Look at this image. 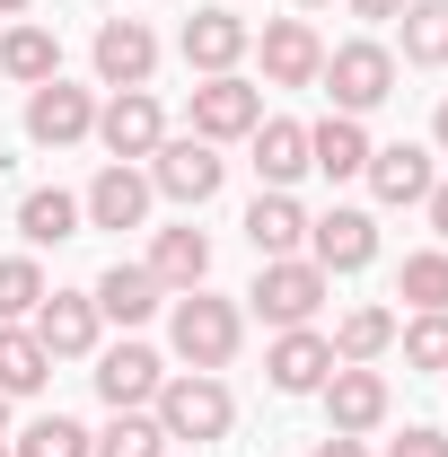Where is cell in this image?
<instances>
[{
    "mask_svg": "<svg viewBox=\"0 0 448 457\" xmlns=\"http://www.w3.org/2000/svg\"><path fill=\"white\" fill-rule=\"evenodd\" d=\"M168 343H176L185 370H212L220 378L228 361H237V343H246V317H237V299H220V290H176Z\"/></svg>",
    "mask_w": 448,
    "mask_h": 457,
    "instance_id": "obj_1",
    "label": "cell"
},
{
    "mask_svg": "<svg viewBox=\"0 0 448 457\" xmlns=\"http://www.w3.org/2000/svg\"><path fill=\"white\" fill-rule=\"evenodd\" d=\"M150 413H159L168 440L212 449V440H228V422H237V396H228V378H212V370H176L168 387L150 396Z\"/></svg>",
    "mask_w": 448,
    "mask_h": 457,
    "instance_id": "obj_2",
    "label": "cell"
},
{
    "mask_svg": "<svg viewBox=\"0 0 448 457\" xmlns=\"http://www.w3.org/2000/svg\"><path fill=\"white\" fill-rule=\"evenodd\" d=\"M326 290H335V282H326L308 255H264V264H255V282H246V308L281 335V326H317Z\"/></svg>",
    "mask_w": 448,
    "mask_h": 457,
    "instance_id": "obj_3",
    "label": "cell"
},
{
    "mask_svg": "<svg viewBox=\"0 0 448 457\" xmlns=\"http://www.w3.org/2000/svg\"><path fill=\"white\" fill-rule=\"evenodd\" d=\"M317 88L335 97V114H369V106H387V97H395V54L378 45V36H352V45L326 54Z\"/></svg>",
    "mask_w": 448,
    "mask_h": 457,
    "instance_id": "obj_4",
    "label": "cell"
},
{
    "mask_svg": "<svg viewBox=\"0 0 448 457\" xmlns=\"http://www.w3.org/2000/svg\"><path fill=\"white\" fill-rule=\"evenodd\" d=\"M141 168H150V194H168V203H185V212H203V203L228 185V159L212 150V141H194V132H185V141H159Z\"/></svg>",
    "mask_w": 448,
    "mask_h": 457,
    "instance_id": "obj_5",
    "label": "cell"
},
{
    "mask_svg": "<svg viewBox=\"0 0 448 457\" xmlns=\"http://www.w3.org/2000/svg\"><path fill=\"white\" fill-rule=\"evenodd\" d=\"M185 123H194V141H246L255 123H264V88L255 79H237V71H220V79H194V106H185Z\"/></svg>",
    "mask_w": 448,
    "mask_h": 457,
    "instance_id": "obj_6",
    "label": "cell"
},
{
    "mask_svg": "<svg viewBox=\"0 0 448 457\" xmlns=\"http://www.w3.org/2000/svg\"><path fill=\"white\" fill-rule=\"evenodd\" d=\"M317 396H326V431H343V440H369V431L387 422V404H395L387 370H361V361H335Z\"/></svg>",
    "mask_w": 448,
    "mask_h": 457,
    "instance_id": "obj_7",
    "label": "cell"
},
{
    "mask_svg": "<svg viewBox=\"0 0 448 457\" xmlns=\"http://www.w3.org/2000/svg\"><path fill=\"white\" fill-rule=\"evenodd\" d=\"M176 54H185L194 79H220V71H237V62L255 54V27H246L237 9H194L185 36H176Z\"/></svg>",
    "mask_w": 448,
    "mask_h": 457,
    "instance_id": "obj_8",
    "label": "cell"
},
{
    "mask_svg": "<svg viewBox=\"0 0 448 457\" xmlns=\"http://www.w3.org/2000/svg\"><path fill=\"white\" fill-rule=\"evenodd\" d=\"M97 141H106V159L141 168V159L168 141V114H159V97H150V88H114L106 106H97Z\"/></svg>",
    "mask_w": 448,
    "mask_h": 457,
    "instance_id": "obj_9",
    "label": "cell"
},
{
    "mask_svg": "<svg viewBox=\"0 0 448 457\" xmlns=\"http://www.w3.org/2000/svg\"><path fill=\"white\" fill-rule=\"evenodd\" d=\"M88 132H97V97H88V88H71V79L27 88V141H36V150H71V141H88Z\"/></svg>",
    "mask_w": 448,
    "mask_h": 457,
    "instance_id": "obj_10",
    "label": "cell"
},
{
    "mask_svg": "<svg viewBox=\"0 0 448 457\" xmlns=\"http://www.w3.org/2000/svg\"><path fill=\"white\" fill-rule=\"evenodd\" d=\"M369 255H378V220H369L361 203H335L326 220H308V264H317L326 282H335V273H361Z\"/></svg>",
    "mask_w": 448,
    "mask_h": 457,
    "instance_id": "obj_11",
    "label": "cell"
},
{
    "mask_svg": "<svg viewBox=\"0 0 448 457\" xmlns=\"http://www.w3.org/2000/svg\"><path fill=\"white\" fill-rule=\"evenodd\" d=\"M159 387H168V361H159L150 343L123 335V343H106V352H97V396H106L114 413H141Z\"/></svg>",
    "mask_w": 448,
    "mask_h": 457,
    "instance_id": "obj_12",
    "label": "cell"
},
{
    "mask_svg": "<svg viewBox=\"0 0 448 457\" xmlns=\"http://www.w3.org/2000/svg\"><path fill=\"white\" fill-rule=\"evenodd\" d=\"M27 326H36V343H45L54 361H88L106 317H97V299H88V290H45V308H36Z\"/></svg>",
    "mask_w": 448,
    "mask_h": 457,
    "instance_id": "obj_13",
    "label": "cell"
},
{
    "mask_svg": "<svg viewBox=\"0 0 448 457\" xmlns=\"http://www.w3.org/2000/svg\"><path fill=\"white\" fill-rule=\"evenodd\" d=\"M150 168H123V159H106L97 168V185L79 194V212H88V228H141L150 220Z\"/></svg>",
    "mask_w": 448,
    "mask_h": 457,
    "instance_id": "obj_14",
    "label": "cell"
},
{
    "mask_svg": "<svg viewBox=\"0 0 448 457\" xmlns=\"http://www.w3.org/2000/svg\"><path fill=\"white\" fill-rule=\"evenodd\" d=\"M326 370H335V343L317 335V326H281L273 352H264V378H273L281 396H317Z\"/></svg>",
    "mask_w": 448,
    "mask_h": 457,
    "instance_id": "obj_15",
    "label": "cell"
},
{
    "mask_svg": "<svg viewBox=\"0 0 448 457\" xmlns=\"http://www.w3.org/2000/svg\"><path fill=\"white\" fill-rule=\"evenodd\" d=\"M255 54H264V79L273 88H317V71H326V45H317L308 18H273L255 36Z\"/></svg>",
    "mask_w": 448,
    "mask_h": 457,
    "instance_id": "obj_16",
    "label": "cell"
},
{
    "mask_svg": "<svg viewBox=\"0 0 448 457\" xmlns=\"http://www.w3.org/2000/svg\"><path fill=\"white\" fill-rule=\"evenodd\" d=\"M369 194L387 203V212H404V203H422L431 185H440V159L422 150V141H387V150H369Z\"/></svg>",
    "mask_w": 448,
    "mask_h": 457,
    "instance_id": "obj_17",
    "label": "cell"
},
{
    "mask_svg": "<svg viewBox=\"0 0 448 457\" xmlns=\"http://www.w3.org/2000/svg\"><path fill=\"white\" fill-rule=\"evenodd\" d=\"M88 299H97V317H106V326H123V335H132V326H150V317L168 308V290H159V273H150V264H106Z\"/></svg>",
    "mask_w": 448,
    "mask_h": 457,
    "instance_id": "obj_18",
    "label": "cell"
},
{
    "mask_svg": "<svg viewBox=\"0 0 448 457\" xmlns=\"http://www.w3.org/2000/svg\"><path fill=\"white\" fill-rule=\"evenodd\" d=\"M150 71H159V36L141 18H106L97 27V79L106 88H150Z\"/></svg>",
    "mask_w": 448,
    "mask_h": 457,
    "instance_id": "obj_19",
    "label": "cell"
},
{
    "mask_svg": "<svg viewBox=\"0 0 448 457\" xmlns=\"http://www.w3.org/2000/svg\"><path fill=\"white\" fill-rule=\"evenodd\" d=\"M369 132H361V114H326V123H308V168L326 176V185H352V176L369 168Z\"/></svg>",
    "mask_w": 448,
    "mask_h": 457,
    "instance_id": "obj_20",
    "label": "cell"
},
{
    "mask_svg": "<svg viewBox=\"0 0 448 457\" xmlns=\"http://www.w3.org/2000/svg\"><path fill=\"white\" fill-rule=\"evenodd\" d=\"M246 141H255V176H264V194H290V185L308 176V123H290V114H264Z\"/></svg>",
    "mask_w": 448,
    "mask_h": 457,
    "instance_id": "obj_21",
    "label": "cell"
},
{
    "mask_svg": "<svg viewBox=\"0 0 448 457\" xmlns=\"http://www.w3.org/2000/svg\"><path fill=\"white\" fill-rule=\"evenodd\" d=\"M0 79H18V88L62 79V36L36 27V18H9V36H0Z\"/></svg>",
    "mask_w": 448,
    "mask_h": 457,
    "instance_id": "obj_22",
    "label": "cell"
},
{
    "mask_svg": "<svg viewBox=\"0 0 448 457\" xmlns=\"http://www.w3.org/2000/svg\"><path fill=\"white\" fill-rule=\"evenodd\" d=\"M150 273H159V290H203L212 282V237H203V228L185 220V228H159V237H150Z\"/></svg>",
    "mask_w": 448,
    "mask_h": 457,
    "instance_id": "obj_23",
    "label": "cell"
},
{
    "mask_svg": "<svg viewBox=\"0 0 448 457\" xmlns=\"http://www.w3.org/2000/svg\"><path fill=\"white\" fill-rule=\"evenodd\" d=\"M79 228H88L79 194H62V185H27V194H18V237H27V246H71Z\"/></svg>",
    "mask_w": 448,
    "mask_h": 457,
    "instance_id": "obj_24",
    "label": "cell"
},
{
    "mask_svg": "<svg viewBox=\"0 0 448 457\" xmlns=\"http://www.w3.org/2000/svg\"><path fill=\"white\" fill-rule=\"evenodd\" d=\"M246 246H255V255H299V246H308L299 194H255V203H246Z\"/></svg>",
    "mask_w": 448,
    "mask_h": 457,
    "instance_id": "obj_25",
    "label": "cell"
},
{
    "mask_svg": "<svg viewBox=\"0 0 448 457\" xmlns=\"http://www.w3.org/2000/svg\"><path fill=\"white\" fill-rule=\"evenodd\" d=\"M326 343H335V361H361V370H378V361L395 352V308H378V299H369V308H343V326H335Z\"/></svg>",
    "mask_w": 448,
    "mask_h": 457,
    "instance_id": "obj_26",
    "label": "cell"
},
{
    "mask_svg": "<svg viewBox=\"0 0 448 457\" xmlns=\"http://www.w3.org/2000/svg\"><path fill=\"white\" fill-rule=\"evenodd\" d=\"M54 378V352L36 343V326H0V396H36Z\"/></svg>",
    "mask_w": 448,
    "mask_h": 457,
    "instance_id": "obj_27",
    "label": "cell"
},
{
    "mask_svg": "<svg viewBox=\"0 0 448 457\" xmlns=\"http://www.w3.org/2000/svg\"><path fill=\"white\" fill-rule=\"evenodd\" d=\"M395 27H404V62H413V71L448 62V0H404Z\"/></svg>",
    "mask_w": 448,
    "mask_h": 457,
    "instance_id": "obj_28",
    "label": "cell"
},
{
    "mask_svg": "<svg viewBox=\"0 0 448 457\" xmlns=\"http://www.w3.org/2000/svg\"><path fill=\"white\" fill-rule=\"evenodd\" d=\"M395 299L422 317V308H448V246H422V255H404V273H395Z\"/></svg>",
    "mask_w": 448,
    "mask_h": 457,
    "instance_id": "obj_29",
    "label": "cell"
},
{
    "mask_svg": "<svg viewBox=\"0 0 448 457\" xmlns=\"http://www.w3.org/2000/svg\"><path fill=\"white\" fill-rule=\"evenodd\" d=\"M88 457H168V431H159V413L141 404V413H114Z\"/></svg>",
    "mask_w": 448,
    "mask_h": 457,
    "instance_id": "obj_30",
    "label": "cell"
},
{
    "mask_svg": "<svg viewBox=\"0 0 448 457\" xmlns=\"http://www.w3.org/2000/svg\"><path fill=\"white\" fill-rule=\"evenodd\" d=\"M88 449H97V431H79L71 413H36V422L18 431V449H9V457H88Z\"/></svg>",
    "mask_w": 448,
    "mask_h": 457,
    "instance_id": "obj_31",
    "label": "cell"
},
{
    "mask_svg": "<svg viewBox=\"0 0 448 457\" xmlns=\"http://www.w3.org/2000/svg\"><path fill=\"white\" fill-rule=\"evenodd\" d=\"M45 308V264L36 255H0V326H27Z\"/></svg>",
    "mask_w": 448,
    "mask_h": 457,
    "instance_id": "obj_32",
    "label": "cell"
},
{
    "mask_svg": "<svg viewBox=\"0 0 448 457\" xmlns=\"http://www.w3.org/2000/svg\"><path fill=\"white\" fill-rule=\"evenodd\" d=\"M395 343H404V370H440L448 378V308H422L413 326H395Z\"/></svg>",
    "mask_w": 448,
    "mask_h": 457,
    "instance_id": "obj_33",
    "label": "cell"
},
{
    "mask_svg": "<svg viewBox=\"0 0 448 457\" xmlns=\"http://www.w3.org/2000/svg\"><path fill=\"white\" fill-rule=\"evenodd\" d=\"M387 457H448V431H431V422H404V440H387Z\"/></svg>",
    "mask_w": 448,
    "mask_h": 457,
    "instance_id": "obj_34",
    "label": "cell"
},
{
    "mask_svg": "<svg viewBox=\"0 0 448 457\" xmlns=\"http://www.w3.org/2000/svg\"><path fill=\"white\" fill-rule=\"evenodd\" d=\"M422 212H431V228H440V246H448V176L431 185V194H422Z\"/></svg>",
    "mask_w": 448,
    "mask_h": 457,
    "instance_id": "obj_35",
    "label": "cell"
},
{
    "mask_svg": "<svg viewBox=\"0 0 448 457\" xmlns=\"http://www.w3.org/2000/svg\"><path fill=\"white\" fill-rule=\"evenodd\" d=\"M308 457H369V440H343V431H326V440H317Z\"/></svg>",
    "mask_w": 448,
    "mask_h": 457,
    "instance_id": "obj_36",
    "label": "cell"
},
{
    "mask_svg": "<svg viewBox=\"0 0 448 457\" xmlns=\"http://www.w3.org/2000/svg\"><path fill=\"white\" fill-rule=\"evenodd\" d=\"M395 9H404V0H352V18H369V27H387Z\"/></svg>",
    "mask_w": 448,
    "mask_h": 457,
    "instance_id": "obj_37",
    "label": "cell"
},
{
    "mask_svg": "<svg viewBox=\"0 0 448 457\" xmlns=\"http://www.w3.org/2000/svg\"><path fill=\"white\" fill-rule=\"evenodd\" d=\"M431 141H440V150H448V97H440V114H431Z\"/></svg>",
    "mask_w": 448,
    "mask_h": 457,
    "instance_id": "obj_38",
    "label": "cell"
},
{
    "mask_svg": "<svg viewBox=\"0 0 448 457\" xmlns=\"http://www.w3.org/2000/svg\"><path fill=\"white\" fill-rule=\"evenodd\" d=\"M27 9H36V0H0V18H27Z\"/></svg>",
    "mask_w": 448,
    "mask_h": 457,
    "instance_id": "obj_39",
    "label": "cell"
},
{
    "mask_svg": "<svg viewBox=\"0 0 448 457\" xmlns=\"http://www.w3.org/2000/svg\"><path fill=\"white\" fill-rule=\"evenodd\" d=\"M0 431H9V396H0Z\"/></svg>",
    "mask_w": 448,
    "mask_h": 457,
    "instance_id": "obj_40",
    "label": "cell"
},
{
    "mask_svg": "<svg viewBox=\"0 0 448 457\" xmlns=\"http://www.w3.org/2000/svg\"><path fill=\"white\" fill-rule=\"evenodd\" d=\"M299 9H326V0H299Z\"/></svg>",
    "mask_w": 448,
    "mask_h": 457,
    "instance_id": "obj_41",
    "label": "cell"
},
{
    "mask_svg": "<svg viewBox=\"0 0 448 457\" xmlns=\"http://www.w3.org/2000/svg\"><path fill=\"white\" fill-rule=\"evenodd\" d=\"M0 457H9V449H0Z\"/></svg>",
    "mask_w": 448,
    "mask_h": 457,
    "instance_id": "obj_42",
    "label": "cell"
}]
</instances>
